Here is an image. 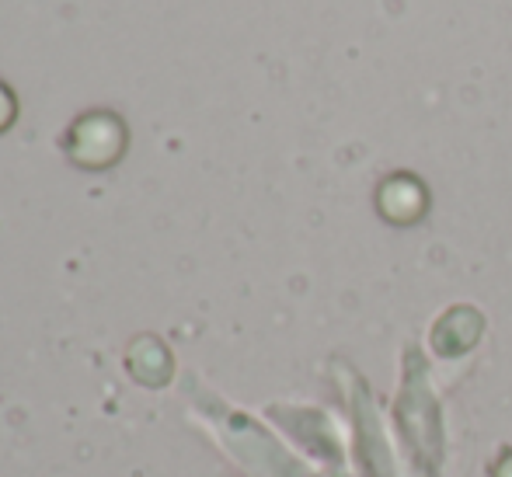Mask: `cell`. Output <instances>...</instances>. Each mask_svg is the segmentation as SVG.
<instances>
[{
	"label": "cell",
	"mask_w": 512,
	"mask_h": 477,
	"mask_svg": "<svg viewBox=\"0 0 512 477\" xmlns=\"http://www.w3.org/2000/svg\"><path fill=\"white\" fill-rule=\"evenodd\" d=\"M384 192H391V195H398L394 202H380V209H384V216L391 223H415L418 216H422V209H425V189L415 182V178H405V175H398V178H387L384 182Z\"/></svg>",
	"instance_id": "cell-2"
},
{
	"label": "cell",
	"mask_w": 512,
	"mask_h": 477,
	"mask_svg": "<svg viewBox=\"0 0 512 477\" xmlns=\"http://www.w3.org/2000/svg\"><path fill=\"white\" fill-rule=\"evenodd\" d=\"M63 150H67L70 164H77L81 171H108L126 157L129 126L119 112L91 108L70 122L67 136H63Z\"/></svg>",
	"instance_id": "cell-1"
},
{
	"label": "cell",
	"mask_w": 512,
	"mask_h": 477,
	"mask_svg": "<svg viewBox=\"0 0 512 477\" xmlns=\"http://www.w3.org/2000/svg\"><path fill=\"white\" fill-rule=\"evenodd\" d=\"M14 122H18V95L11 91V84L0 81V133H7Z\"/></svg>",
	"instance_id": "cell-3"
}]
</instances>
